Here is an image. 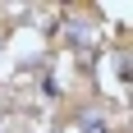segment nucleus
I'll list each match as a JSON object with an SVG mask.
<instances>
[{"label":"nucleus","mask_w":133,"mask_h":133,"mask_svg":"<svg viewBox=\"0 0 133 133\" xmlns=\"http://www.w3.org/2000/svg\"><path fill=\"white\" fill-rule=\"evenodd\" d=\"M83 133H106V124L96 119V115H87V119H83Z\"/></svg>","instance_id":"1"}]
</instances>
